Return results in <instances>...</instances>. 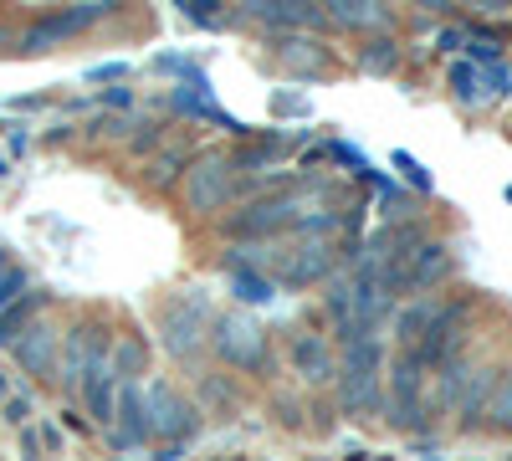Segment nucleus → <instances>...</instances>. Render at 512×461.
Returning a JSON list of instances; mask_svg holds the SVG:
<instances>
[{"label":"nucleus","mask_w":512,"mask_h":461,"mask_svg":"<svg viewBox=\"0 0 512 461\" xmlns=\"http://www.w3.org/2000/svg\"><path fill=\"white\" fill-rule=\"evenodd\" d=\"M210 344H216V354L236 369H251V364H262L267 359V339H262V328H256L246 313H226L216 323V333H210Z\"/></svg>","instance_id":"obj_1"},{"label":"nucleus","mask_w":512,"mask_h":461,"mask_svg":"<svg viewBox=\"0 0 512 461\" xmlns=\"http://www.w3.org/2000/svg\"><path fill=\"white\" fill-rule=\"evenodd\" d=\"M231 195H236V180H231V164H226L221 154L200 159L195 170H190V185H185L190 211H221Z\"/></svg>","instance_id":"obj_2"},{"label":"nucleus","mask_w":512,"mask_h":461,"mask_svg":"<svg viewBox=\"0 0 512 461\" xmlns=\"http://www.w3.org/2000/svg\"><path fill=\"white\" fill-rule=\"evenodd\" d=\"M149 431H159V436H175V441H185L190 431H195V410L175 395V390H164V385H149Z\"/></svg>","instance_id":"obj_3"},{"label":"nucleus","mask_w":512,"mask_h":461,"mask_svg":"<svg viewBox=\"0 0 512 461\" xmlns=\"http://www.w3.org/2000/svg\"><path fill=\"white\" fill-rule=\"evenodd\" d=\"M292 369L303 374L308 385H323L333 374V349L318 339V333H292Z\"/></svg>","instance_id":"obj_4"},{"label":"nucleus","mask_w":512,"mask_h":461,"mask_svg":"<svg viewBox=\"0 0 512 461\" xmlns=\"http://www.w3.org/2000/svg\"><path fill=\"white\" fill-rule=\"evenodd\" d=\"M16 349V364L21 369H31V374H47L52 364H57V333L47 328V323H31L21 339L11 344Z\"/></svg>","instance_id":"obj_5"},{"label":"nucleus","mask_w":512,"mask_h":461,"mask_svg":"<svg viewBox=\"0 0 512 461\" xmlns=\"http://www.w3.org/2000/svg\"><path fill=\"white\" fill-rule=\"evenodd\" d=\"M415 405H420V364H415V354H405L395 364V421L400 426L415 421Z\"/></svg>","instance_id":"obj_6"},{"label":"nucleus","mask_w":512,"mask_h":461,"mask_svg":"<svg viewBox=\"0 0 512 461\" xmlns=\"http://www.w3.org/2000/svg\"><path fill=\"white\" fill-rule=\"evenodd\" d=\"M200 313L190 308V303H180L175 313L164 318V344H169V354H190L195 344H200Z\"/></svg>","instance_id":"obj_7"},{"label":"nucleus","mask_w":512,"mask_h":461,"mask_svg":"<svg viewBox=\"0 0 512 461\" xmlns=\"http://www.w3.org/2000/svg\"><path fill=\"white\" fill-rule=\"evenodd\" d=\"M118 405H123V436H118V446H139L144 436H149V415H144V395H139V385H123L118 390Z\"/></svg>","instance_id":"obj_8"},{"label":"nucleus","mask_w":512,"mask_h":461,"mask_svg":"<svg viewBox=\"0 0 512 461\" xmlns=\"http://www.w3.org/2000/svg\"><path fill=\"white\" fill-rule=\"evenodd\" d=\"M277 226H282V205H277V200L246 205V216L226 221V231H236V236H262V231H277Z\"/></svg>","instance_id":"obj_9"},{"label":"nucleus","mask_w":512,"mask_h":461,"mask_svg":"<svg viewBox=\"0 0 512 461\" xmlns=\"http://www.w3.org/2000/svg\"><path fill=\"white\" fill-rule=\"evenodd\" d=\"M88 410H93V421H98V426L113 421V374H108V369L93 374V385H88Z\"/></svg>","instance_id":"obj_10"},{"label":"nucleus","mask_w":512,"mask_h":461,"mask_svg":"<svg viewBox=\"0 0 512 461\" xmlns=\"http://www.w3.org/2000/svg\"><path fill=\"white\" fill-rule=\"evenodd\" d=\"M31 313H36V298H26V303H21V308H11V313H0V344H16Z\"/></svg>","instance_id":"obj_11"},{"label":"nucleus","mask_w":512,"mask_h":461,"mask_svg":"<svg viewBox=\"0 0 512 461\" xmlns=\"http://www.w3.org/2000/svg\"><path fill=\"white\" fill-rule=\"evenodd\" d=\"M333 21H338V26H379V21H384V11H364V6H338V11H333Z\"/></svg>","instance_id":"obj_12"},{"label":"nucleus","mask_w":512,"mask_h":461,"mask_svg":"<svg viewBox=\"0 0 512 461\" xmlns=\"http://www.w3.org/2000/svg\"><path fill=\"white\" fill-rule=\"evenodd\" d=\"M364 67H374V72L395 67V41H369V52H364Z\"/></svg>","instance_id":"obj_13"},{"label":"nucleus","mask_w":512,"mask_h":461,"mask_svg":"<svg viewBox=\"0 0 512 461\" xmlns=\"http://www.w3.org/2000/svg\"><path fill=\"white\" fill-rule=\"evenodd\" d=\"M492 421L497 426H512V380H502V395L492 400Z\"/></svg>","instance_id":"obj_14"}]
</instances>
